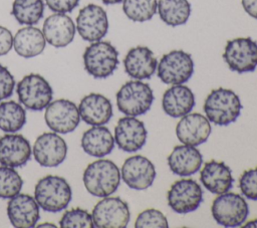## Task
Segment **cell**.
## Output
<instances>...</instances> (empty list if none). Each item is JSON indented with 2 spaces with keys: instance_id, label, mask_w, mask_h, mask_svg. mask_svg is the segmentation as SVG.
I'll list each match as a JSON object with an SVG mask.
<instances>
[{
  "instance_id": "3957f363",
  "label": "cell",
  "mask_w": 257,
  "mask_h": 228,
  "mask_svg": "<svg viewBox=\"0 0 257 228\" xmlns=\"http://www.w3.org/2000/svg\"><path fill=\"white\" fill-rule=\"evenodd\" d=\"M34 198L42 210L56 213L68 206L72 199V191L64 178L48 175L35 185Z\"/></svg>"
},
{
  "instance_id": "7a4b0ae2",
  "label": "cell",
  "mask_w": 257,
  "mask_h": 228,
  "mask_svg": "<svg viewBox=\"0 0 257 228\" xmlns=\"http://www.w3.org/2000/svg\"><path fill=\"white\" fill-rule=\"evenodd\" d=\"M241 109L239 96L233 90L224 87L213 89L204 102L206 118L210 123L221 127L234 123L240 116Z\"/></svg>"
},
{
  "instance_id": "ac0fdd59",
  "label": "cell",
  "mask_w": 257,
  "mask_h": 228,
  "mask_svg": "<svg viewBox=\"0 0 257 228\" xmlns=\"http://www.w3.org/2000/svg\"><path fill=\"white\" fill-rule=\"evenodd\" d=\"M29 141L22 135L7 133L0 137V164L12 168L24 166L31 158Z\"/></svg>"
},
{
  "instance_id": "7402d4cb",
  "label": "cell",
  "mask_w": 257,
  "mask_h": 228,
  "mask_svg": "<svg viewBox=\"0 0 257 228\" xmlns=\"http://www.w3.org/2000/svg\"><path fill=\"white\" fill-rule=\"evenodd\" d=\"M80 119L90 126H103L112 117L110 100L100 93H89L82 97L78 105Z\"/></svg>"
},
{
  "instance_id": "d6a6232c",
  "label": "cell",
  "mask_w": 257,
  "mask_h": 228,
  "mask_svg": "<svg viewBox=\"0 0 257 228\" xmlns=\"http://www.w3.org/2000/svg\"><path fill=\"white\" fill-rule=\"evenodd\" d=\"M61 228H92L93 220L91 214L81 208H73L66 211L59 220Z\"/></svg>"
},
{
  "instance_id": "4dcf8cb0",
  "label": "cell",
  "mask_w": 257,
  "mask_h": 228,
  "mask_svg": "<svg viewBox=\"0 0 257 228\" xmlns=\"http://www.w3.org/2000/svg\"><path fill=\"white\" fill-rule=\"evenodd\" d=\"M158 9L157 0H123L122 10L134 22H146L153 18Z\"/></svg>"
},
{
  "instance_id": "9c48e42d",
  "label": "cell",
  "mask_w": 257,
  "mask_h": 228,
  "mask_svg": "<svg viewBox=\"0 0 257 228\" xmlns=\"http://www.w3.org/2000/svg\"><path fill=\"white\" fill-rule=\"evenodd\" d=\"M159 78L166 84H183L194 72L192 56L184 50H172L165 54L157 66Z\"/></svg>"
},
{
  "instance_id": "74e56055",
  "label": "cell",
  "mask_w": 257,
  "mask_h": 228,
  "mask_svg": "<svg viewBox=\"0 0 257 228\" xmlns=\"http://www.w3.org/2000/svg\"><path fill=\"white\" fill-rule=\"evenodd\" d=\"M13 47V35L11 31L0 25V56L6 55Z\"/></svg>"
},
{
  "instance_id": "8fae6325",
  "label": "cell",
  "mask_w": 257,
  "mask_h": 228,
  "mask_svg": "<svg viewBox=\"0 0 257 228\" xmlns=\"http://www.w3.org/2000/svg\"><path fill=\"white\" fill-rule=\"evenodd\" d=\"M44 120L47 127L57 134L73 132L80 122V116L76 104L65 98L51 101L45 107Z\"/></svg>"
},
{
  "instance_id": "44dd1931",
  "label": "cell",
  "mask_w": 257,
  "mask_h": 228,
  "mask_svg": "<svg viewBox=\"0 0 257 228\" xmlns=\"http://www.w3.org/2000/svg\"><path fill=\"white\" fill-rule=\"evenodd\" d=\"M124 71L132 78L143 80L151 78L157 70L158 60L147 46L131 48L123 59Z\"/></svg>"
},
{
  "instance_id": "f1b7e54d",
  "label": "cell",
  "mask_w": 257,
  "mask_h": 228,
  "mask_svg": "<svg viewBox=\"0 0 257 228\" xmlns=\"http://www.w3.org/2000/svg\"><path fill=\"white\" fill-rule=\"evenodd\" d=\"M26 124V110L21 103L14 100L0 101V130L16 133Z\"/></svg>"
},
{
  "instance_id": "e575fe53",
  "label": "cell",
  "mask_w": 257,
  "mask_h": 228,
  "mask_svg": "<svg viewBox=\"0 0 257 228\" xmlns=\"http://www.w3.org/2000/svg\"><path fill=\"white\" fill-rule=\"evenodd\" d=\"M239 188L247 199L257 201V167L249 169L241 175Z\"/></svg>"
},
{
  "instance_id": "603a6c76",
  "label": "cell",
  "mask_w": 257,
  "mask_h": 228,
  "mask_svg": "<svg viewBox=\"0 0 257 228\" xmlns=\"http://www.w3.org/2000/svg\"><path fill=\"white\" fill-rule=\"evenodd\" d=\"M203 163L200 151L194 146H176L168 157L170 170L177 176L188 177L196 174Z\"/></svg>"
},
{
  "instance_id": "8992f818",
  "label": "cell",
  "mask_w": 257,
  "mask_h": 228,
  "mask_svg": "<svg viewBox=\"0 0 257 228\" xmlns=\"http://www.w3.org/2000/svg\"><path fill=\"white\" fill-rule=\"evenodd\" d=\"M16 92L20 103L27 109L34 111L44 109L53 97L51 85L38 73L25 75L17 83Z\"/></svg>"
},
{
  "instance_id": "b9f144b4",
  "label": "cell",
  "mask_w": 257,
  "mask_h": 228,
  "mask_svg": "<svg viewBox=\"0 0 257 228\" xmlns=\"http://www.w3.org/2000/svg\"><path fill=\"white\" fill-rule=\"evenodd\" d=\"M38 227H56V225H55V224H52V223H50V222H44V223H42V224H39Z\"/></svg>"
},
{
  "instance_id": "d6986e66",
  "label": "cell",
  "mask_w": 257,
  "mask_h": 228,
  "mask_svg": "<svg viewBox=\"0 0 257 228\" xmlns=\"http://www.w3.org/2000/svg\"><path fill=\"white\" fill-rule=\"evenodd\" d=\"M211 130V124L205 116L198 112H189L182 117L177 124L176 135L184 145L196 147L208 140Z\"/></svg>"
},
{
  "instance_id": "484cf974",
  "label": "cell",
  "mask_w": 257,
  "mask_h": 228,
  "mask_svg": "<svg viewBox=\"0 0 257 228\" xmlns=\"http://www.w3.org/2000/svg\"><path fill=\"white\" fill-rule=\"evenodd\" d=\"M114 144V138L110 131L103 126H93L88 129L83 133L80 141L84 153L95 158H102L110 154Z\"/></svg>"
},
{
  "instance_id": "4fadbf2b",
  "label": "cell",
  "mask_w": 257,
  "mask_h": 228,
  "mask_svg": "<svg viewBox=\"0 0 257 228\" xmlns=\"http://www.w3.org/2000/svg\"><path fill=\"white\" fill-rule=\"evenodd\" d=\"M168 204L173 211L187 214L195 211L203 201L200 185L192 179L176 181L168 191Z\"/></svg>"
},
{
  "instance_id": "52a82bcc",
  "label": "cell",
  "mask_w": 257,
  "mask_h": 228,
  "mask_svg": "<svg viewBox=\"0 0 257 228\" xmlns=\"http://www.w3.org/2000/svg\"><path fill=\"white\" fill-rule=\"evenodd\" d=\"M211 212L219 225L238 227L247 219L249 208L246 200L241 195L228 191L220 194L213 201Z\"/></svg>"
},
{
  "instance_id": "d590c367",
  "label": "cell",
  "mask_w": 257,
  "mask_h": 228,
  "mask_svg": "<svg viewBox=\"0 0 257 228\" xmlns=\"http://www.w3.org/2000/svg\"><path fill=\"white\" fill-rule=\"evenodd\" d=\"M15 79L9 69L0 63V101L12 95Z\"/></svg>"
},
{
  "instance_id": "5b68a950",
  "label": "cell",
  "mask_w": 257,
  "mask_h": 228,
  "mask_svg": "<svg viewBox=\"0 0 257 228\" xmlns=\"http://www.w3.org/2000/svg\"><path fill=\"white\" fill-rule=\"evenodd\" d=\"M154 93L150 85L142 80H130L116 92V105L120 112L138 117L146 113L154 101Z\"/></svg>"
},
{
  "instance_id": "2e32d148",
  "label": "cell",
  "mask_w": 257,
  "mask_h": 228,
  "mask_svg": "<svg viewBox=\"0 0 257 228\" xmlns=\"http://www.w3.org/2000/svg\"><path fill=\"white\" fill-rule=\"evenodd\" d=\"M114 143L127 153L141 150L147 142L148 132L145 124L136 117H124L118 120L114 128Z\"/></svg>"
},
{
  "instance_id": "4316f807",
  "label": "cell",
  "mask_w": 257,
  "mask_h": 228,
  "mask_svg": "<svg viewBox=\"0 0 257 228\" xmlns=\"http://www.w3.org/2000/svg\"><path fill=\"white\" fill-rule=\"evenodd\" d=\"M46 40L42 30L33 25L20 28L13 36L15 52L24 58H31L41 54L45 48Z\"/></svg>"
},
{
  "instance_id": "e0dca14e",
  "label": "cell",
  "mask_w": 257,
  "mask_h": 228,
  "mask_svg": "<svg viewBox=\"0 0 257 228\" xmlns=\"http://www.w3.org/2000/svg\"><path fill=\"white\" fill-rule=\"evenodd\" d=\"M39 205L34 197L28 194H17L7 204V216L13 227L31 228L40 218Z\"/></svg>"
},
{
  "instance_id": "83f0119b",
  "label": "cell",
  "mask_w": 257,
  "mask_h": 228,
  "mask_svg": "<svg viewBox=\"0 0 257 228\" xmlns=\"http://www.w3.org/2000/svg\"><path fill=\"white\" fill-rule=\"evenodd\" d=\"M158 13L167 25L185 24L191 15V4L188 0H159Z\"/></svg>"
},
{
  "instance_id": "836d02e7",
  "label": "cell",
  "mask_w": 257,
  "mask_h": 228,
  "mask_svg": "<svg viewBox=\"0 0 257 228\" xmlns=\"http://www.w3.org/2000/svg\"><path fill=\"white\" fill-rule=\"evenodd\" d=\"M169 226L168 220L165 215L157 209H147L139 214L135 222L137 228H167Z\"/></svg>"
},
{
  "instance_id": "ba28073f",
  "label": "cell",
  "mask_w": 257,
  "mask_h": 228,
  "mask_svg": "<svg viewBox=\"0 0 257 228\" xmlns=\"http://www.w3.org/2000/svg\"><path fill=\"white\" fill-rule=\"evenodd\" d=\"M223 58L228 67L235 72L254 71L257 67V42L251 37H238L229 40Z\"/></svg>"
},
{
  "instance_id": "6da1fadb",
  "label": "cell",
  "mask_w": 257,
  "mask_h": 228,
  "mask_svg": "<svg viewBox=\"0 0 257 228\" xmlns=\"http://www.w3.org/2000/svg\"><path fill=\"white\" fill-rule=\"evenodd\" d=\"M82 180L89 194L103 198L117 190L120 183V172L112 161L99 159L85 168Z\"/></svg>"
},
{
  "instance_id": "9a60e30c",
  "label": "cell",
  "mask_w": 257,
  "mask_h": 228,
  "mask_svg": "<svg viewBox=\"0 0 257 228\" xmlns=\"http://www.w3.org/2000/svg\"><path fill=\"white\" fill-rule=\"evenodd\" d=\"M157 172L154 164L146 157L136 155L127 158L121 167L120 177L134 190H146L156 179Z\"/></svg>"
},
{
  "instance_id": "cb8c5ba5",
  "label": "cell",
  "mask_w": 257,
  "mask_h": 228,
  "mask_svg": "<svg viewBox=\"0 0 257 228\" xmlns=\"http://www.w3.org/2000/svg\"><path fill=\"white\" fill-rule=\"evenodd\" d=\"M200 180L208 191L217 195L228 192L234 183L231 169L224 162L215 160L205 163Z\"/></svg>"
},
{
  "instance_id": "277c9868",
  "label": "cell",
  "mask_w": 257,
  "mask_h": 228,
  "mask_svg": "<svg viewBox=\"0 0 257 228\" xmlns=\"http://www.w3.org/2000/svg\"><path fill=\"white\" fill-rule=\"evenodd\" d=\"M82 57L84 69L94 78L110 76L118 65V51L108 41L91 42Z\"/></svg>"
},
{
  "instance_id": "8d00e7d4",
  "label": "cell",
  "mask_w": 257,
  "mask_h": 228,
  "mask_svg": "<svg viewBox=\"0 0 257 228\" xmlns=\"http://www.w3.org/2000/svg\"><path fill=\"white\" fill-rule=\"evenodd\" d=\"M47 7L54 13H69L74 10L79 0H44Z\"/></svg>"
},
{
  "instance_id": "7c38bea8",
  "label": "cell",
  "mask_w": 257,
  "mask_h": 228,
  "mask_svg": "<svg viewBox=\"0 0 257 228\" xmlns=\"http://www.w3.org/2000/svg\"><path fill=\"white\" fill-rule=\"evenodd\" d=\"M75 27L83 40L88 42L101 40L108 31L106 11L96 4L82 7L76 17Z\"/></svg>"
},
{
  "instance_id": "60d3db41",
  "label": "cell",
  "mask_w": 257,
  "mask_h": 228,
  "mask_svg": "<svg viewBox=\"0 0 257 228\" xmlns=\"http://www.w3.org/2000/svg\"><path fill=\"white\" fill-rule=\"evenodd\" d=\"M244 227H257V219L247 222V223L244 225Z\"/></svg>"
},
{
  "instance_id": "30bf717a",
  "label": "cell",
  "mask_w": 257,
  "mask_h": 228,
  "mask_svg": "<svg viewBox=\"0 0 257 228\" xmlns=\"http://www.w3.org/2000/svg\"><path fill=\"white\" fill-rule=\"evenodd\" d=\"M94 227L97 228H124L131 218L126 202L119 197H103L94 206L92 213Z\"/></svg>"
},
{
  "instance_id": "1f68e13d",
  "label": "cell",
  "mask_w": 257,
  "mask_h": 228,
  "mask_svg": "<svg viewBox=\"0 0 257 228\" xmlns=\"http://www.w3.org/2000/svg\"><path fill=\"white\" fill-rule=\"evenodd\" d=\"M23 180L18 172L8 166H0V198L10 199L20 193Z\"/></svg>"
},
{
  "instance_id": "ab89813d",
  "label": "cell",
  "mask_w": 257,
  "mask_h": 228,
  "mask_svg": "<svg viewBox=\"0 0 257 228\" xmlns=\"http://www.w3.org/2000/svg\"><path fill=\"white\" fill-rule=\"evenodd\" d=\"M103 4L105 5H113V4H117V3H120L122 2L123 0H100Z\"/></svg>"
},
{
  "instance_id": "d4e9b609",
  "label": "cell",
  "mask_w": 257,
  "mask_h": 228,
  "mask_svg": "<svg viewBox=\"0 0 257 228\" xmlns=\"http://www.w3.org/2000/svg\"><path fill=\"white\" fill-rule=\"evenodd\" d=\"M164 111L172 118H182L188 115L195 106V95L186 85L173 84L168 88L162 99Z\"/></svg>"
},
{
  "instance_id": "5bb4252c",
  "label": "cell",
  "mask_w": 257,
  "mask_h": 228,
  "mask_svg": "<svg viewBox=\"0 0 257 228\" xmlns=\"http://www.w3.org/2000/svg\"><path fill=\"white\" fill-rule=\"evenodd\" d=\"M35 161L41 167H57L62 164L67 155V145L62 137L55 132L40 135L32 149Z\"/></svg>"
},
{
  "instance_id": "f546056e",
  "label": "cell",
  "mask_w": 257,
  "mask_h": 228,
  "mask_svg": "<svg viewBox=\"0 0 257 228\" xmlns=\"http://www.w3.org/2000/svg\"><path fill=\"white\" fill-rule=\"evenodd\" d=\"M43 0H14L11 14L21 25H35L43 17Z\"/></svg>"
},
{
  "instance_id": "ffe728a7",
  "label": "cell",
  "mask_w": 257,
  "mask_h": 228,
  "mask_svg": "<svg viewBox=\"0 0 257 228\" xmlns=\"http://www.w3.org/2000/svg\"><path fill=\"white\" fill-rule=\"evenodd\" d=\"M76 27L73 20L65 13L48 16L42 26V33L48 44L56 48L67 46L73 41Z\"/></svg>"
},
{
  "instance_id": "f35d334b",
  "label": "cell",
  "mask_w": 257,
  "mask_h": 228,
  "mask_svg": "<svg viewBox=\"0 0 257 228\" xmlns=\"http://www.w3.org/2000/svg\"><path fill=\"white\" fill-rule=\"evenodd\" d=\"M241 2L245 12L249 16L257 19V0H241Z\"/></svg>"
}]
</instances>
